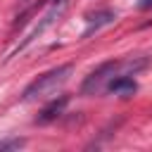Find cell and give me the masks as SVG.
Instances as JSON below:
<instances>
[{
    "mask_svg": "<svg viewBox=\"0 0 152 152\" xmlns=\"http://www.w3.org/2000/svg\"><path fill=\"white\" fill-rule=\"evenodd\" d=\"M71 74H74V64H59V66L40 74L36 81H31V83L24 88L21 100H24V102H31V100H38V97H43V95H48V93H55L59 86H64V83L69 81Z\"/></svg>",
    "mask_w": 152,
    "mask_h": 152,
    "instance_id": "1",
    "label": "cell"
},
{
    "mask_svg": "<svg viewBox=\"0 0 152 152\" xmlns=\"http://www.w3.org/2000/svg\"><path fill=\"white\" fill-rule=\"evenodd\" d=\"M116 69H119V62H116V59L102 62L95 71H90V74L86 76V81H83V86H81V93H83V95H93V93H97V90L102 88L104 81H112V78H114Z\"/></svg>",
    "mask_w": 152,
    "mask_h": 152,
    "instance_id": "2",
    "label": "cell"
},
{
    "mask_svg": "<svg viewBox=\"0 0 152 152\" xmlns=\"http://www.w3.org/2000/svg\"><path fill=\"white\" fill-rule=\"evenodd\" d=\"M62 7H64V0H59L57 5H52V7H50V10L45 12V14H43L40 24H36V28H33V31H31V33H28V36H26V38H24V40H21L19 45H17V50H14V52H21V50H24V48H26L28 43H33V40H36V38H38V36H40V33H43V31H45V28H48V26H50V24H52L55 19H57V17H59ZM14 52H12V55H14Z\"/></svg>",
    "mask_w": 152,
    "mask_h": 152,
    "instance_id": "3",
    "label": "cell"
},
{
    "mask_svg": "<svg viewBox=\"0 0 152 152\" xmlns=\"http://www.w3.org/2000/svg\"><path fill=\"white\" fill-rule=\"evenodd\" d=\"M66 102H69V97L66 95H59L57 100H52L48 107H43V112L38 114V124H50V121H55L62 112H64V107H66Z\"/></svg>",
    "mask_w": 152,
    "mask_h": 152,
    "instance_id": "4",
    "label": "cell"
},
{
    "mask_svg": "<svg viewBox=\"0 0 152 152\" xmlns=\"http://www.w3.org/2000/svg\"><path fill=\"white\" fill-rule=\"evenodd\" d=\"M112 93H116V95H133L135 90H138V83L133 81V76L131 74H119L116 78H112L109 81V86H107Z\"/></svg>",
    "mask_w": 152,
    "mask_h": 152,
    "instance_id": "5",
    "label": "cell"
},
{
    "mask_svg": "<svg viewBox=\"0 0 152 152\" xmlns=\"http://www.w3.org/2000/svg\"><path fill=\"white\" fill-rule=\"evenodd\" d=\"M114 19H116V14H114L112 10H100V12L90 14V17H88V28L83 31V36H90L93 31H97L100 26H107V24H112Z\"/></svg>",
    "mask_w": 152,
    "mask_h": 152,
    "instance_id": "6",
    "label": "cell"
},
{
    "mask_svg": "<svg viewBox=\"0 0 152 152\" xmlns=\"http://www.w3.org/2000/svg\"><path fill=\"white\" fill-rule=\"evenodd\" d=\"M24 147V140L21 138H7V140H0V150H19Z\"/></svg>",
    "mask_w": 152,
    "mask_h": 152,
    "instance_id": "7",
    "label": "cell"
},
{
    "mask_svg": "<svg viewBox=\"0 0 152 152\" xmlns=\"http://www.w3.org/2000/svg\"><path fill=\"white\" fill-rule=\"evenodd\" d=\"M140 10H152V0H140Z\"/></svg>",
    "mask_w": 152,
    "mask_h": 152,
    "instance_id": "8",
    "label": "cell"
}]
</instances>
